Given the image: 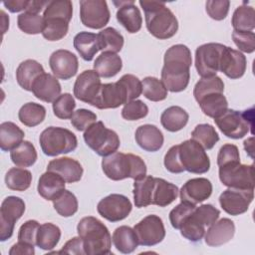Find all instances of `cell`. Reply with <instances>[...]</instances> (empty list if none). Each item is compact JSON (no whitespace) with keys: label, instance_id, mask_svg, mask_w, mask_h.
Returning <instances> with one entry per match:
<instances>
[{"label":"cell","instance_id":"obj_6","mask_svg":"<svg viewBox=\"0 0 255 255\" xmlns=\"http://www.w3.org/2000/svg\"><path fill=\"white\" fill-rule=\"evenodd\" d=\"M42 151L48 156L74 151L78 146V139L74 132L60 127L45 128L39 137Z\"/></svg>","mask_w":255,"mask_h":255},{"label":"cell","instance_id":"obj_16","mask_svg":"<svg viewBox=\"0 0 255 255\" xmlns=\"http://www.w3.org/2000/svg\"><path fill=\"white\" fill-rule=\"evenodd\" d=\"M102 83L100 76L95 70H86L82 72L74 84V96L84 103L94 105Z\"/></svg>","mask_w":255,"mask_h":255},{"label":"cell","instance_id":"obj_38","mask_svg":"<svg viewBox=\"0 0 255 255\" xmlns=\"http://www.w3.org/2000/svg\"><path fill=\"white\" fill-rule=\"evenodd\" d=\"M46 117V109L37 103H27L23 105L18 113L19 121L26 127H36L40 125Z\"/></svg>","mask_w":255,"mask_h":255},{"label":"cell","instance_id":"obj_35","mask_svg":"<svg viewBox=\"0 0 255 255\" xmlns=\"http://www.w3.org/2000/svg\"><path fill=\"white\" fill-rule=\"evenodd\" d=\"M231 24L234 28V31H252L255 27L254 8L247 5L245 2L241 6H238L233 13Z\"/></svg>","mask_w":255,"mask_h":255},{"label":"cell","instance_id":"obj_48","mask_svg":"<svg viewBox=\"0 0 255 255\" xmlns=\"http://www.w3.org/2000/svg\"><path fill=\"white\" fill-rule=\"evenodd\" d=\"M141 87L143 96L151 102H160L167 97L165 86L155 77H145L141 81Z\"/></svg>","mask_w":255,"mask_h":255},{"label":"cell","instance_id":"obj_58","mask_svg":"<svg viewBox=\"0 0 255 255\" xmlns=\"http://www.w3.org/2000/svg\"><path fill=\"white\" fill-rule=\"evenodd\" d=\"M240 155L238 147L235 144L226 143L222 145L217 155V165L222 166L230 162H239Z\"/></svg>","mask_w":255,"mask_h":255},{"label":"cell","instance_id":"obj_49","mask_svg":"<svg viewBox=\"0 0 255 255\" xmlns=\"http://www.w3.org/2000/svg\"><path fill=\"white\" fill-rule=\"evenodd\" d=\"M54 209L63 217H71L78 211V200L73 192L64 190L53 200Z\"/></svg>","mask_w":255,"mask_h":255},{"label":"cell","instance_id":"obj_3","mask_svg":"<svg viewBox=\"0 0 255 255\" xmlns=\"http://www.w3.org/2000/svg\"><path fill=\"white\" fill-rule=\"evenodd\" d=\"M138 3L144 12L146 29L153 37L165 40L176 34L178 21L164 2L140 0Z\"/></svg>","mask_w":255,"mask_h":255},{"label":"cell","instance_id":"obj_4","mask_svg":"<svg viewBox=\"0 0 255 255\" xmlns=\"http://www.w3.org/2000/svg\"><path fill=\"white\" fill-rule=\"evenodd\" d=\"M102 168L105 175L115 181L126 178L137 180L146 175V165L143 159L132 153L116 151L104 156Z\"/></svg>","mask_w":255,"mask_h":255},{"label":"cell","instance_id":"obj_51","mask_svg":"<svg viewBox=\"0 0 255 255\" xmlns=\"http://www.w3.org/2000/svg\"><path fill=\"white\" fill-rule=\"evenodd\" d=\"M148 114V107L140 100H132L125 104L122 110V117L127 121H137Z\"/></svg>","mask_w":255,"mask_h":255},{"label":"cell","instance_id":"obj_1","mask_svg":"<svg viewBox=\"0 0 255 255\" xmlns=\"http://www.w3.org/2000/svg\"><path fill=\"white\" fill-rule=\"evenodd\" d=\"M164 166L171 173L188 171L202 174L209 170L210 160L205 149L194 139L171 146L164 156Z\"/></svg>","mask_w":255,"mask_h":255},{"label":"cell","instance_id":"obj_10","mask_svg":"<svg viewBox=\"0 0 255 255\" xmlns=\"http://www.w3.org/2000/svg\"><path fill=\"white\" fill-rule=\"evenodd\" d=\"M224 48L225 45L220 43H206L197 47L195 51V68L199 76L202 78L216 76Z\"/></svg>","mask_w":255,"mask_h":255},{"label":"cell","instance_id":"obj_61","mask_svg":"<svg viewBox=\"0 0 255 255\" xmlns=\"http://www.w3.org/2000/svg\"><path fill=\"white\" fill-rule=\"evenodd\" d=\"M28 4H29V1L27 0H8L3 2V5L5 6V8H7L12 13L20 12L22 10L26 11Z\"/></svg>","mask_w":255,"mask_h":255},{"label":"cell","instance_id":"obj_47","mask_svg":"<svg viewBox=\"0 0 255 255\" xmlns=\"http://www.w3.org/2000/svg\"><path fill=\"white\" fill-rule=\"evenodd\" d=\"M17 25L22 32L29 35H36L43 32L44 18L40 14L25 11L19 14Z\"/></svg>","mask_w":255,"mask_h":255},{"label":"cell","instance_id":"obj_36","mask_svg":"<svg viewBox=\"0 0 255 255\" xmlns=\"http://www.w3.org/2000/svg\"><path fill=\"white\" fill-rule=\"evenodd\" d=\"M12 162L18 167L32 166L37 160V151L33 143L23 140L17 147L10 151Z\"/></svg>","mask_w":255,"mask_h":255},{"label":"cell","instance_id":"obj_32","mask_svg":"<svg viewBox=\"0 0 255 255\" xmlns=\"http://www.w3.org/2000/svg\"><path fill=\"white\" fill-rule=\"evenodd\" d=\"M188 119L189 116L185 110L178 106H171L162 112L160 124L166 130L175 132L186 126Z\"/></svg>","mask_w":255,"mask_h":255},{"label":"cell","instance_id":"obj_23","mask_svg":"<svg viewBox=\"0 0 255 255\" xmlns=\"http://www.w3.org/2000/svg\"><path fill=\"white\" fill-rule=\"evenodd\" d=\"M61 90L58 79L51 74L44 73L35 80L31 92L40 101L53 103L61 95Z\"/></svg>","mask_w":255,"mask_h":255},{"label":"cell","instance_id":"obj_22","mask_svg":"<svg viewBox=\"0 0 255 255\" xmlns=\"http://www.w3.org/2000/svg\"><path fill=\"white\" fill-rule=\"evenodd\" d=\"M235 233V224L229 218L216 220L204 234L205 243L211 247H218L229 242Z\"/></svg>","mask_w":255,"mask_h":255},{"label":"cell","instance_id":"obj_56","mask_svg":"<svg viewBox=\"0 0 255 255\" xmlns=\"http://www.w3.org/2000/svg\"><path fill=\"white\" fill-rule=\"evenodd\" d=\"M230 2L228 0H209L205 4L206 13L216 21H221L226 18L229 11Z\"/></svg>","mask_w":255,"mask_h":255},{"label":"cell","instance_id":"obj_34","mask_svg":"<svg viewBox=\"0 0 255 255\" xmlns=\"http://www.w3.org/2000/svg\"><path fill=\"white\" fill-rule=\"evenodd\" d=\"M201 111L209 118L216 119L228 109V102L223 93H213L203 97L198 102Z\"/></svg>","mask_w":255,"mask_h":255},{"label":"cell","instance_id":"obj_8","mask_svg":"<svg viewBox=\"0 0 255 255\" xmlns=\"http://www.w3.org/2000/svg\"><path fill=\"white\" fill-rule=\"evenodd\" d=\"M83 136L86 144L101 156L116 152L121 144L118 133L106 128L103 122L93 124L85 130Z\"/></svg>","mask_w":255,"mask_h":255},{"label":"cell","instance_id":"obj_42","mask_svg":"<svg viewBox=\"0 0 255 255\" xmlns=\"http://www.w3.org/2000/svg\"><path fill=\"white\" fill-rule=\"evenodd\" d=\"M220 211L212 204H202L198 207L195 206L191 214L185 220L195 223L199 226L206 227L213 224L218 219Z\"/></svg>","mask_w":255,"mask_h":255},{"label":"cell","instance_id":"obj_21","mask_svg":"<svg viewBox=\"0 0 255 255\" xmlns=\"http://www.w3.org/2000/svg\"><path fill=\"white\" fill-rule=\"evenodd\" d=\"M114 4L119 8L117 11L119 23L130 34L138 32L141 28L142 17L134 1H114Z\"/></svg>","mask_w":255,"mask_h":255},{"label":"cell","instance_id":"obj_11","mask_svg":"<svg viewBox=\"0 0 255 255\" xmlns=\"http://www.w3.org/2000/svg\"><path fill=\"white\" fill-rule=\"evenodd\" d=\"M25 212V202L18 196H8L0 208V240H8L13 235L14 226Z\"/></svg>","mask_w":255,"mask_h":255},{"label":"cell","instance_id":"obj_52","mask_svg":"<svg viewBox=\"0 0 255 255\" xmlns=\"http://www.w3.org/2000/svg\"><path fill=\"white\" fill-rule=\"evenodd\" d=\"M96 121H97V115L94 112L86 109H79L75 111L71 118L72 126L77 130H80V131L86 130L93 124H95Z\"/></svg>","mask_w":255,"mask_h":255},{"label":"cell","instance_id":"obj_43","mask_svg":"<svg viewBox=\"0 0 255 255\" xmlns=\"http://www.w3.org/2000/svg\"><path fill=\"white\" fill-rule=\"evenodd\" d=\"M224 83L218 76L201 78L194 86L193 96L197 103L205 96L213 93H223Z\"/></svg>","mask_w":255,"mask_h":255},{"label":"cell","instance_id":"obj_55","mask_svg":"<svg viewBox=\"0 0 255 255\" xmlns=\"http://www.w3.org/2000/svg\"><path fill=\"white\" fill-rule=\"evenodd\" d=\"M232 40L238 49L244 53H253L255 50V34L252 31H233Z\"/></svg>","mask_w":255,"mask_h":255},{"label":"cell","instance_id":"obj_29","mask_svg":"<svg viewBox=\"0 0 255 255\" xmlns=\"http://www.w3.org/2000/svg\"><path fill=\"white\" fill-rule=\"evenodd\" d=\"M112 241L116 249L124 254L133 252L138 246L134 229L127 225H122L114 231Z\"/></svg>","mask_w":255,"mask_h":255},{"label":"cell","instance_id":"obj_63","mask_svg":"<svg viewBox=\"0 0 255 255\" xmlns=\"http://www.w3.org/2000/svg\"><path fill=\"white\" fill-rule=\"evenodd\" d=\"M252 141H253V137H250V138H248V139H246L244 141V148H245L246 152L250 153L251 156H252V150H253V148H252L253 147Z\"/></svg>","mask_w":255,"mask_h":255},{"label":"cell","instance_id":"obj_57","mask_svg":"<svg viewBox=\"0 0 255 255\" xmlns=\"http://www.w3.org/2000/svg\"><path fill=\"white\" fill-rule=\"evenodd\" d=\"M39 227H40V224L36 220L26 221L24 224L21 225V227L19 229L18 241L35 246Z\"/></svg>","mask_w":255,"mask_h":255},{"label":"cell","instance_id":"obj_2","mask_svg":"<svg viewBox=\"0 0 255 255\" xmlns=\"http://www.w3.org/2000/svg\"><path fill=\"white\" fill-rule=\"evenodd\" d=\"M191 64V52L187 46L176 44L166 50L161 70V82L167 91L178 93L187 88Z\"/></svg>","mask_w":255,"mask_h":255},{"label":"cell","instance_id":"obj_25","mask_svg":"<svg viewBox=\"0 0 255 255\" xmlns=\"http://www.w3.org/2000/svg\"><path fill=\"white\" fill-rule=\"evenodd\" d=\"M134 138L140 148L149 152L159 150L164 140L161 130L156 126L149 124L139 126L135 130Z\"/></svg>","mask_w":255,"mask_h":255},{"label":"cell","instance_id":"obj_13","mask_svg":"<svg viewBox=\"0 0 255 255\" xmlns=\"http://www.w3.org/2000/svg\"><path fill=\"white\" fill-rule=\"evenodd\" d=\"M138 245L154 246L160 243L165 237V228L161 218L150 214L141 219L133 227Z\"/></svg>","mask_w":255,"mask_h":255},{"label":"cell","instance_id":"obj_24","mask_svg":"<svg viewBox=\"0 0 255 255\" xmlns=\"http://www.w3.org/2000/svg\"><path fill=\"white\" fill-rule=\"evenodd\" d=\"M47 170L58 173L68 183L80 181L84 172L78 160L65 156L52 159L47 165Z\"/></svg>","mask_w":255,"mask_h":255},{"label":"cell","instance_id":"obj_54","mask_svg":"<svg viewBox=\"0 0 255 255\" xmlns=\"http://www.w3.org/2000/svg\"><path fill=\"white\" fill-rule=\"evenodd\" d=\"M194 208L195 205L187 202H180L178 205H176L169 212V221L171 226L175 229H179L184 220L191 214Z\"/></svg>","mask_w":255,"mask_h":255},{"label":"cell","instance_id":"obj_41","mask_svg":"<svg viewBox=\"0 0 255 255\" xmlns=\"http://www.w3.org/2000/svg\"><path fill=\"white\" fill-rule=\"evenodd\" d=\"M31 182L32 173L25 168L12 167L5 175L6 186L11 190L24 191L30 187Z\"/></svg>","mask_w":255,"mask_h":255},{"label":"cell","instance_id":"obj_40","mask_svg":"<svg viewBox=\"0 0 255 255\" xmlns=\"http://www.w3.org/2000/svg\"><path fill=\"white\" fill-rule=\"evenodd\" d=\"M154 177L145 175L144 177L134 180L133 183V201L137 208L146 207L151 204V189Z\"/></svg>","mask_w":255,"mask_h":255},{"label":"cell","instance_id":"obj_14","mask_svg":"<svg viewBox=\"0 0 255 255\" xmlns=\"http://www.w3.org/2000/svg\"><path fill=\"white\" fill-rule=\"evenodd\" d=\"M131 208L130 200L127 196L118 193L104 197L97 206L98 213L110 222H118L127 218Z\"/></svg>","mask_w":255,"mask_h":255},{"label":"cell","instance_id":"obj_60","mask_svg":"<svg viewBox=\"0 0 255 255\" xmlns=\"http://www.w3.org/2000/svg\"><path fill=\"white\" fill-rule=\"evenodd\" d=\"M10 255H34L35 249L34 245L27 244L21 241H18L16 244H14L11 249L9 250Z\"/></svg>","mask_w":255,"mask_h":255},{"label":"cell","instance_id":"obj_33","mask_svg":"<svg viewBox=\"0 0 255 255\" xmlns=\"http://www.w3.org/2000/svg\"><path fill=\"white\" fill-rule=\"evenodd\" d=\"M24 131L12 122L0 125V147L3 151H11L17 147L24 138Z\"/></svg>","mask_w":255,"mask_h":255},{"label":"cell","instance_id":"obj_20","mask_svg":"<svg viewBox=\"0 0 255 255\" xmlns=\"http://www.w3.org/2000/svg\"><path fill=\"white\" fill-rule=\"evenodd\" d=\"M247 67V61L244 54L225 46L221 53L219 62V71L232 80L241 78Z\"/></svg>","mask_w":255,"mask_h":255},{"label":"cell","instance_id":"obj_28","mask_svg":"<svg viewBox=\"0 0 255 255\" xmlns=\"http://www.w3.org/2000/svg\"><path fill=\"white\" fill-rule=\"evenodd\" d=\"M44 73V68L39 62L28 59L18 66L16 70V80L22 89L31 92L35 80Z\"/></svg>","mask_w":255,"mask_h":255},{"label":"cell","instance_id":"obj_59","mask_svg":"<svg viewBox=\"0 0 255 255\" xmlns=\"http://www.w3.org/2000/svg\"><path fill=\"white\" fill-rule=\"evenodd\" d=\"M55 253H67V254H80L84 255L86 254L84 249V243L82 238L79 237H73L69 241L65 243L63 248L60 251H57Z\"/></svg>","mask_w":255,"mask_h":255},{"label":"cell","instance_id":"obj_50","mask_svg":"<svg viewBox=\"0 0 255 255\" xmlns=\"http://www.w3.org/2000/svg\"><path fill=\"white\" fill-rule=\"evenodd\" d=\"M75 107H76L75 99L69 93H65V94L60 95L53 102L54 115L57 118L61 119V120L71 119L73 114H74Z\"/></svg>","mask_w":255,"mask_h":255},{"label":"cell","instance_id":"obj_44","mask_svg":"<svg viewBox=\"0 0 255 255\" xmlns=\"http://www.w3.org/2000/svg\"><path fill=\"white\" fill-rule=\"evenodd\" d=\"M191 138L197 141L204 149H211L219 140V135L211 125L199 124L192 130Z\"/></svg>","mask_w":255,"mask_h":255},{"label":"cell","instance_id":"obj_17","mask_svg":"<svg viewBox=\"0 0 255 255\" xmlns=\"http://www.w3.org/2000/svg\"><path fill=\"white\" fill-rule=\"evenodd\" d=\"M50 68L56 78L61 80H69L74 77L79 68L77 56L64 49L53 52L49 58Z\"/></svg>","mask_w":255,"mask_h":255},{"label":"cell","instance_id":"obj_27","mask_svg":"<svg viewBox=\"0 0 255 255\" xmlns=\"http://www.w3.org/2000/svg\"><path fill=\"white\" fill-rule=\"evenodd\" d=\"M178 187L163 178L154 177L151 189V204L165 207L173 202L178 195Z\"/></svg>","mask_w":255,"mask_h":255},{"label":"cell","instance_id":"obj_7","mask_svg":"<svg viewBox=\"0 0 255 255\" xmlns=\"http://www.w3.org/2000/svg\"><path fill=\"white\" fill-rule=\"evenodd\" d=\"M253 108L243 113L227 109L224 114L214 119V122L224 135L239 139L245 136L249 131L253 134Z\"/></svg>","mask_w":255,"mask_h":255},{"label":"cell","instance_id":"obj_39","mask_svg":"<svg viewBox=\"0 0 255 255\" xmlns=\"http://www.w3.org/2000/svg\"><path fill=\"white\" fill-rule=\"evenodd\" d=\"M98 41L99 49L103 52H112L117 54L124 46L123 35L113 27L103 29L98 34Z\"/></svg>","mask_w":255,"mask_h":255},{"label":"cell","instance_id":"obj_9","mask_svg":"<svg viewBox=\"0 0 255 255\" xmlns=\"http://www.w3.org/2000/svg\"><path fill=\"white\" fill-rule=\"evenodd\" d=\"M219 179L231 188L254 189V165L230 162L219 166Z\"/></svg>","mask_w":255,"mask_h":255},{"label":"cell","instance_id":"obj_31","mask_svg":"<svg viewBox=\"0 0 255 255\" xmlns=\"http://www.w3.org/2000/svg\"><path fill=\"white\" fill-rule=\"evenodd\" d=\"M73 44L80 56L88 62L92 61L98 51H100L98 34L96 35L91 32L83 31L78 33L74 37Z\"/></svg>","mask_w":255,"mask_h":255},{"label":"cell","instance_id":"obj_26","mask_svg":"<svg viewBox=\"0 0 255 255\" xmlns=\"http://www.w3.org/2000/svg\"><path fill=\"white\" fill-rule=\"evenodd\" d=\"M65 180L54 171L47 170L38 181V193L46 200H54L65 190Z\"/></svg>","mask_w":255,"mask_h":255},{"label":"cell","instance_id":"obj_18","mask_svg":"<svg viewBox=\"0 0 255 255\" xmlns=\"http://www.w3.org/2000/svg\"><path fill=\"white\" fill-rule=\"evenodd\" d=\"M127 103L128 98L125 88L119 82H116L102 84L93 107L100 110L116 109Z\"/></svg>","mask_w":255,"mask_h":255},{"label":"cell","instance_id":"obj_46","mask_svg":"<svg viewBox=\"0 0 255 255\" xmlns=\"http://www.w3.org/2000/svg\"><path fill=\"white\" fill-rule=\"evenodd\" d=\"M73 16V4L70 0H53L49 1L44 13L43 18H60L68 22L71 21Z\"/></svg>","mask_w":255,"mask_h":255},{"label":"cell","instance_id":"obj_5","mask_svg":"<svg viewBox=\"0 0 255 255\" xmlns=\"http://www.w3.org/2000/svg\"><path fill=\"white\" fill-rule=\"evenodd\" d=\"M79 236L88 255L111 254L112 237L107 226L94 216L82 218L77 226Z\"/></svg>","mask_w":255,"mask_h":255},{"label":"cell","instance_id":"obj_62","mask_svg":"<svg viewBox=\"0 0 255 255\" xmlns=\"http://www.w3.org/2000/svg\"><path fill=\"white\" fill-rule=\"evenodd\" d=\"M48 2L49 1H36V0L29 1V4L26 8V12L39 14V12H41L43 10V8H46Z\"/></svg>","mask_w":255,"mask_h":255},{"label":"cell","instance_id":"obj_45","mask_svg":"<svg viewBox=\"0 0 255 255\" xmlns=\"http://www.w3.org/2000/svg\"><path fill=\"white\" fill-rule=\"evenodd\" d=\"M68 21L60 18L44 19L43 37L48 41H59L63 39L69 31Z\"/></svg>","mask_w":255,"mask_h":255},{"label":"cell","instance_id":"obj_30","mask_svg":"<svg viewBox=\"0 0 255 255\" xmlns=\"http://www.w3.org/2000/svg\"><path fill=\"white\" fill-rule=\"evenodd\" d=\"M123 67L122 58L112 52H103L94 63V70L100 77L112 78L116 76Z\"/></svg>","mask_w":255,"mask_h":255},{"label":"cell","instance_id":"obj_37","mask_svg":"<svg viewBox=\"0 0 255 255\" xmlns=\"http://www.w3.org/2000/svg\"><path fill=\"white\" fill-rule=\"evenodd\" d=\"M61 238V229L50 222L44 223L40 225L38 233H37V239H36V245L46 251L52 250L56 247V245L59 243Z\"/></svg>","mask_w":255,"mask_h":255},{"label":"cell","instance_id":"obj_12","mask_svg":"<svg viewBox=\"0 0 255 255\" xmlns=\"http://www.w3.org/2000/svg\"><path fill=\"white\" fill-rule=\"evenodd\" d=\"M111 13L105 0H81L80 19L91 29H102L110 21Z\"/></svg>","mask_w":255,"mask_h":255},{"label":"cell","instance_id":"obj_15","mask_svg":"<svg viewBox=\"0 0 255 255\" xmlns=\"http://www.w3.org/2000/svg\"><path fill=\"white\" fill-rule=\"evenodd\" d=\"M254 197V189L231 188L224 190L219 196L221 208L228 214L237 216L246 212Z\"/></svg>","mask_w":255,"mask_h":255},{"label":"cell","instance_id":"obj_19","mask_svg":"<svg viewBox=\"0 0 255 255\" xmlns=\"http://www.w3.org/2000/svg\"><path fill=\"white\" fill-rule=\"evenodd\" d=\"M212 193V183L204 177H196L187 180L179 190L181 202H187L193 205L200 203Z\"/></svg>","mask_w":255,"mask_h":255},{"label":"cell","instance_id":"obj_53","mask_svg":"<svg viewBox=\"0 0 255 255\" xmlns=\"http://www.w3.org/2000/svg\"><path fill=\"white\" fill-rule=\"evenodd\" d=\"M126 90L128 102H130L137 97L140 96L142 93V87L141 82L139 79L131 74H126L124 75L119 81H118Z\"/></svg>","mask_w":255,"mask_h":255}]
</instances>
